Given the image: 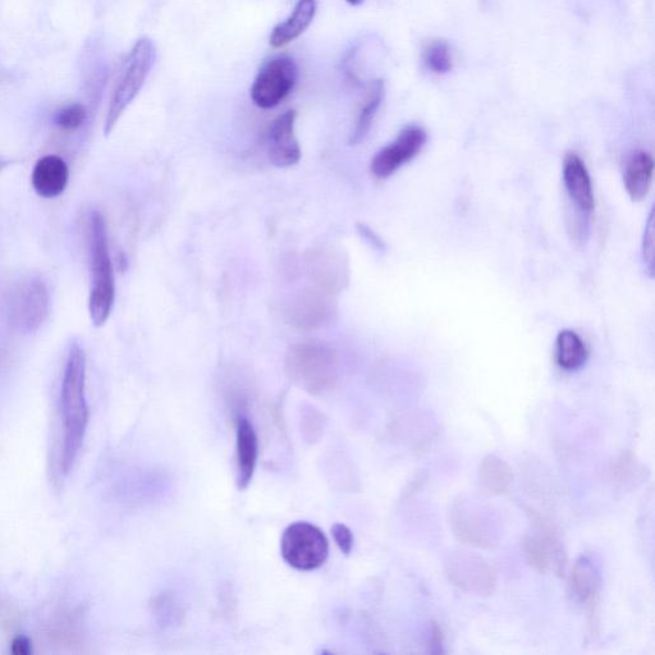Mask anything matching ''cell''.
Returning <instances> with one entry per match:
<instances>
[{"instance_id": "obj_1", "label": "cell", "mask_w": 655, "mask_h": 655, "mask_svg": "<svg viewBox=\"0 0 655 655\" xmlns=\"http://www.w3.org/2000/svg\"><path fill=\"white\" fill-rule=\"evenodd\" d=\"M61 418L63 442L61 473L70 474L84 443L89 406L86 401V355L79 342L68 348L61 387Z\"/></svg>"}, {"instance_id": "obj_2", "label": "cell", "mask_w": 655, "mask_h": 655, "mask_svg": "<svg viewBox=\"0 0 655 655\" xmlns=\"http://www.w3.org/2000/svg\"><path fill=\"white\" fill-rule=\"evenodd\" d=\"M89 246L90 318L95 327H103L111 316L116 301V282H114L111 253H109L107 223L99 210H94L90 214Z\"/></svg>"}, {"instance_id": "obj_3", "label": "cell", "mask_w": 655, "mask_h": 655, "mask_svg": "<svg viewBox=\"0 0 655 655\" xmlns=\"http://www.w3.org/2000/svg\"><path fill=\"white\" fill-rule=\"evenodd\" d=\"M286 370L297 386L313 395H322L338 379L336 351L323 342L297 343L287 352Z\"/></svg>"}, {"instance_id": "obj_4", "label": "cell", "mask_w": 655, "mask_h": 655, "mask_svg": "<svg viewBox=\"0 0 655 655\" xmlns=\"http://www.w3.org/2000/svg\"><path fill=\"white\" fill-rule=\"evenodd\" d=\"M155 61H157V48H155L154 41L149 38L137 40L134 48L128 53L126 61L123 62L117 84L114 86L107 118H105V135L111 134L119 118L140 94L153 70Z\"/></svg>"}, {"instance_id": "obj_5", "label": "cell", "mask_w": 655, "mask_h": 655, "mask_svg": "<svg viewBox=\"0 0 655 655\" xmlns=\"http://www.w3.org/2000/svg\"><path fill=\"white\" fill-rule=\"evenodd\" d=\"M451 528L460 542L492 548L501 542L502 524L492 508L474 499L460 497L451 508Z\"/></svg>"}, {"instance_id": "obj_6", "label": "cell", "mask_w": 655, "mask_h": 655, "mask_svg": "<svg viewBox=\"0 0 655 655\" xmlns=\"http://www.w3.org/2000/svg\"><path fill=\"white\" fill-rule=\"evenodd\" d=\"M283 560L299 571H313L328 560L329 542L322 530L309 522H295L283 533Z\"/></svg>"}, {"instance_id": "obj_7", "label": "cell", "mask_w": 655, "mask_h": 655, "mask_svg": "<svg viewBox=\"0 0 655 655\" xmlns=\"http://www.w3.org/2000/svg\"><path fill=\"white\" fill-rule=\"evenodd\" d=\"M526 560L542 574L561 576L566 567V551L553 526L535 515L522 542Z\"/></svg>"}, {"instance_id": "obj_8", "label": "cell", "mask_w": 655, "mask_h": 655, "mask_svg": "<svg viewBox=\"0 0 655 655\" xmlns=\"http://www.w3.org/2000/svg\"><path fill=\"white\" fill-rule=\"evenodd\" d=\"M299 77L295 59L288 56L270 58L261 66L251 87V99L261 109L276 108L291 94Z\"/></svg>"}, {"instance_id": "obj_9", "label": "cell", "mask_w": 655, "mask_h": 655, "mask_svg": "<svg viewBox=\"0 0 655 655\" xmlns=\"http://www.w3.org/2000/svg\"><path fill=\"white\" fill-rule=\"evenodd\" d=\"M444 571L448 580L462 592L484 597L496 590V571L479 554L455 549L444 558Z\"/></svg>"}, {"instance_id": "obj_10", "label": "cell", "mask_w": 655, "mask_h": 655, "mask_svg": "<svg viewBox=\"0 0 655 655\" xmlns=\"http://www.w3.org/2000/svg\"><path fill=\"white\" fill-rule=\"evenodd\" d=\"M427 132L419 126L403 128L392 144L384 146L371 160V173L379 180H386L398 169L409 163L427 144Z\"/></svg>"}, {"instance_id": "obj_11", "label": "cell", "mask_w": 655, "mask_h": 655, "mask_svg": "<svg viewBox=\"0 0 655 655\" xmlns=\"http://www.w3.org/2000/svg\"><path fill=\"white\" fill-rule=\"evenodd\" d=\"M297 112L290 109L278 116L268 128L267 151L270 163L277 168H291L301 160L295 125Z\"/></svg>"}, {"instance_id": "obj_12", "label": "cell", "mask_w": 655, "mask_h": 655, "mask_svg": "<svg viewBox=\"0 0 655 655\" xmlns=\"http://www.w3.org/2000/svg\"><path fill=\"white\" fill-rule=\"evenodd\" d=\"M49 313V292L40 279H31L18 291L16 322L24 331H38Z\"/></svg>"}, {"instance_id": "obj_13", "label": "cell", "mask_w": 655, "mask_h": 655, "mask_svg": "<svg viewBox=\"0 0 655 655\" xmlns=\"http://www.w3.org/2000/svg\"><path fill=\"white\" fill-rule=\"evenodd\" d=\"M70 169L58 155H45L36 162L31 174L32 187L43 199H56L66 190Z\"/></svg>"}, {"instance_id": "obj_14", "label": "cell", "mask_w": 655, "mask_h": 655, "mask_svg": "<svg viewBox=\"0 0 655 655\" xmlns=\"http://www.w3.org/2000/svg\"><path fill=\"white\" fill-rule=\"evenodd\" d=\"M237 483L238 488L246 489L254 478L255 467L258 464L259 441L254 425L246 416L237 419Z\"/></svg>"}, {"instance_id": "obj_15", "label": "cell", "mask_w": 655, "mask_h": 655, "mask_svg": "<svg viewBox=\"0 0 655 655\" xmlns=\"http://www.w3.org/2000/svg\"><path fill=\"white\" fill-rule=\"evenodd\" d=\"M563 181L570 198L577 208L584 213H592L594 209V194L592 180L583 160L575 153L566 155L563 162Z\"/></svg>"}, {"instance_id": "obj_16", "label": "cell", "mask_w": 655, "mask_h": 655, "mask_svg": "<svg viewBox=\"0 0 655 655\" xmlns=\"http://www.w3.org/2000/svg\"><path fill=\"white\" fill-rule=\"evenodd\" d=\"M602 574L590 556H581L571 571L569 593L576 603H593L598 597Z\"/></svg>"}, {"instance_id": "obj_17", "label": "cell", "mask_w": 655, "mask_h": 655, "mask_svg": "<svg viewBox=\"0 0 655 655\" xmlns=\"http://www.w3.org/2000/svg\"><path fill=\"white\" fill-rule=\"evenodd\" d=\"M315 13V0H299L290 17L274 27L272 35H270V45L273 48L281 49L299 39L313 24Z\"/></svg>"}, {"instance_id": "obj_18", "label": "cell", "mask_w": 655, "mask_h": 655, "mask_svg": "<svg viewBox=\"0 0 655 655\" xmlns=\"http://www.w3.org/2000/svg\"><path fill=\"white\" fill-rule=\"evenodd\" d=\"M512 482V469L506 461L496 455L483 458L478 471V484L485 496H501L510 489Z\"/></svg>"}, {"instance_id": "obj_19", "label": "cell", "mask_w": 655, "mask_h": 655, "mask_svg": "<svg viewBox=\"0 0 655 655\" xmlns=\"http://www.w3.org/2000/svg\"><path fill=\"white\" fill-rule=\"evenodd\" d=\"M386 95L384 90L383 80H375L369 85L368 93H366L365 100L359 114H357L354 128L350 135V144L359 145L363 143L366 136L369 135L371 127L375 121V117L380 109Z\"/></svg>"}, {"instance_id": "obj_20", "label": "cell", "mask_w": 655, "mask_h": 655, "mask_svg": "<svg viewBox=\"0 0 655 655\" xmlns=\"http://www.w3.org/2000/svg\"><path fill=\"white\" fill-rule=\"evenodd\" d=\"M653 172V158L648 153L640 151L631 158L625 172V187L632 200H643L649 194Z\"/></svg>"}, {"instance_id": "obj_21", "label": "cell", "mask_w": 655, "mask_h": 655, "mask_svg": "<svg viewBox=\"0 0 655 655\" xmlns=\"http://www.w3.org/2000/svg\"><path fill=\"white\" fill-rule=\"evenodd\" d=\"M556 357L563 370L574 371L588 360V348L579 334L566 329L558 334Z\"/></svg>"}, {"instance_id": "obj_22", "label": "cell", "mask_w": 655, "mask_h": 655, "mask_svg": "<svg viewBox=\"0 0 655 655\" xmlns=\"http://www.w3.org/2000/svg\"><path fill=\"white\" fill-rule=\"evenodd\" d=\"M424 62L430 71L446 75L453 67L450 45L444 40H434L424 50Z\"/></svg>"}, {"instance_id": "obj_23", "label": "cell", "mask_w": 655, "mask_h": 655, "mask_svg": "<svg viewBox=\"0 0 655 655\" xmlns=\"http://www.w3.org/2000/svg\"><path fill=\"white\" fill-rule=\"evenodd\" d=\"M86 117L87 113L84 105L75 103L63 108L62 111L57 114L56 123L58 127L62 128V130L75 131L77 128L84 125Z\"/></svg>"}, {"instance_id": "obj_24", "label": "cell", "mask_w": 655, "mask_h": 655, "mask_svg": "<svg viewBox=\"0 0 655 655\" xmlns=\"http://www.w3.org/2000/svg\"><path fill=\"white\" fill-rule=\"evenodd\" d=\"M332 535L334 542L340 547L342 553L350 556L352 548H354V535L352 531L343 524H334L332 526Z\"/></svg>"}, {"instance_id": "obj_25", "label": "cell", "mask_w": 655, "mask_h": 655, "mask_svg": "<svg viewBox=\"0 0 655 655\" xmlns=\"http://www.w3.org/2000/svg\"><path fill=\"white\" fill-rule=\"evenodd\" d=\"M643 250H644V259L647 261L649 265V269L653 270V264H654V218H653V212L650 214V218L647 224V227H645V235H644V242H643Z\"/></svg>"}, {"instance_id": "obj_26", "label": "cell", "mask_w": 655, "mask_h": 655, "mask_svg": "<svg viewBox=\"0 0 655 655\" xmlns=\"http://www.w3.org/2000/svg\"><path fill=\"white\" fill-rule=\"evenodd\" d=\"M429 640V653L432 654H442L444 653V634L441 627L437 624H433L432 632H430Z\"/></svg>"}, {"instance_id": "obj_27", "label": "cell", "mask_w": 655, "mask_h": 655, "mask_svg": "<svg viewBox=\"0 0 655 655\" xmlns=\"http://www.w3.org/2000/svg\"><path fill=\"white\" fill-rule=\"evenodd\" d=\"M11 653L15 655H29L32 653V643L25 635H18L11 643Z\"/></svg>"}, {"instance_id": "obj_28", "label": "cell", "mask_w": 655, "mask_h": 655, "mask_svg": "<svg viewBox=\"0 0 655 655\" xmlns=\"http://www.w3.org/2000/svg\"><path fill=\"white\" fill-rule=\"evenodd\" d=\"M347 3H350L351 6H360V4H363L365 0H346Z\"/></svg>"}]
</instances>
